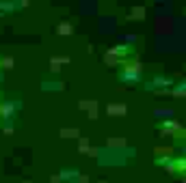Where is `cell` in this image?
I'll list each match as a JSON object with an SVG mask.
<instances>
[{
    "instance_id": "1",
    "label": "cell",
    "mask_w": 186,
    "mask_h": 183,
    "mask_svg": "<svg viewBox=\"0 0 186 183\" xmlns=\"http://www.w3.org/2000/svg\"><path fill=\"white\" fill-rule=\"evenodd\" d=\"M158 164H167L173 173H186V159L178 157V159H158Z\"/></svg>"
}]
</instances>
